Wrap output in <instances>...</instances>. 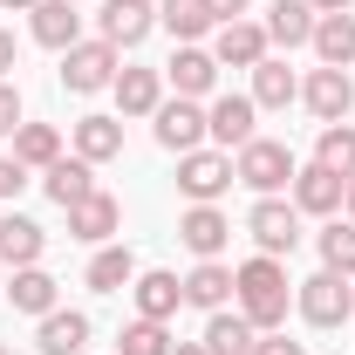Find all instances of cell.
<instances>
[{
  "label": "cell",
  "instance_id": "obj_20",
  "mask_svg": "<svg viewBox=\"0 0 355 355\" xmlns=\"http://www.w3.org/2000/svg\"><path fill=\"white\" fill-rule=\"evenodd\" d=\"M150 28H157V7L150 0H110L103 7V42L110 48H137Z\"/></svg>",
  "mask_w": 355,
  "mask_h": 355
},
{
  "label": "cell",
  "instance_id": "obj_23",
  "mask_svg": "<svg viewBox=\"0 0 355 355\" xmlns=\"http://www.w3.org/2000/svg\"><path fill=\"white\" fill-rule=\"evenodd\" d=\"M253 342H260V328H253L239 308H219L212 321H205V335H198L205 355H253Z\"/></svg>",
  "mask_w": 355,
  "mask_h": 355
},
{
  "label": "cell",
  "instance_id": "obj_19",
  "mask_svg": "<svg viewBox=\"0 0 355 355\" xmlns=\"http://www.w3.org/2000/svg\"><path fill=\"white\" fill-rule=\"evenodd\" d=\"M35 349H42V355H83V349H89V314H83V308H55V314H42Z\"/></svg>",
  "mask_w": 355,
  "mask_h": 355
},
{
  "label": "cell",
  "instance_id": "obj_27",
  "mask_svg": "<svg viewBox=\"0 0 355 355\" xmlns=\"http://www.w3.org/2000/svg\"><path fill=\"white\" fill-rule=\"evenodd\" d=\"M76 157H89V164L123 157V116H83L76 123Z\"/></svg>",
  "mask_w": 355,
  "mask_h": 355
},
{
  "label": "cell",
  "instance_id": "obj_6",
  "mask_svg": "<svg viewBox=\"0 0 355 355\" xmlns=\"http://www.w3.org/2000/svg\"><path fill=\"white\" fill-rule=\"evenodd\" d=\"M116 55H123V48H110L103 35H96V42H76L69 55H62V89H76V96L110 89L116 83Z\"/></svg>",
  "mask_w": 355,
  "mask_h": 355
},
{
  "label": "cell",
  "instance_id": "obj_18",
  "mask_svg": "<svg viewBox=\"0 0 355 355\" xmlns=\"http://www.w3.org/2000/svg\"><path fill=\"white\" fill-rule=\"evenodd\" d=\"M7 301H14L21 314H35V321H42V314L62 308V280L42 273V266H21V273H7Z\"/></svg>",
  "mask_w": 355,
  "mask_h": 355
},
{
  "label": "cell",
  "instance_id": "obj_31",
  "mask_svg": "<svg viewBox=\"0 0 355 355\" xmlns=\"http://www.w3.org/2000/svg\"><path fill=\"white\" fill-rule=\"evenodd\" d=\"M130 280H137V253L130 246H103V253L89 260V287H96V294H123Z\"/></svg>",
  "mask_w": 355,
  "mask_h": 355
},
{
  "label": "cell",
  "instance_id": "obj_25",
  "mask_svg": "<svg viewBox=\"0 0 355 355\" xmlns=\"http://www.w3.org/2000/svg\"><path fill=\"white\" fill-rule=\"evenodd\" d=\"M184 301L205 308V314H219L225 301H232V266L225 260H198L191 273H184Z\"/></svg>",
  "mask_w": 355,
  "mask_h": 355
},
{
  "label": "cell",
  "instance_id": "obj_21",
  "mask_svg": "<svg viewBox=\"0 0 355 355\" xmlns=\"http://www.w3.org/2000/svg\"><path fill=\"white\" fill-rule=\"evenodd\" d=\"M116 110L123 116H157V103H164V69H116Z\"/></svg>",
  "mask_w": 355,
  "mask_h": 355
},
{
  "label": "cell",
  "instance_id": "obj_4",
  "mask_svg": "<svg viewBox=\"0 0 355 355\" xmlns=\"http://www.w3.org/2000/svg\"><path fill=\"white\" fill-rule=\"evenodd\" d=\"M294 308H301L308 328H342V321H355V314H349V280H342V273H328V266L308 273V280L294 287Z\"/></svg>",
  "mask_w": 355,
  "mask_h": 355
},
{
  "label": "cell",
  "instance_id": "obj_12",
  "mask_svg": "<svg viewBox=\"0 0 355 355\" xmlns=\"http://www.w3.org/2000/svg\"><path fill=\"white\" fill-rule=\"evenodd\" d=\"M157 144H164V150H178V157H184V150H198V144H205V110H198L191 96L157 103Z\"/></svg>",
  "mask_w": 355,
  "mask_h": 355
},
{
  "label": "cell",
  "instance_id": "obj_43",
  "mask_svg": "<svg viewBox=\"0 0 355 355\" xmlns=\"http://www.w3.org/2000/svg\"><path fill=\"white\" fill-rule=\"evenodd\" d=\"M342 212H349V219H355V178H349V198H342Z\"/></svg>",
  "mask_w": 355,
  "mask_h": 355
},
{
  "label": "cell",
  "instance_id": "obj_29",
  "mask_svg": "<svg viewBox=\"0 0 355 355\" xmlns=\"http://www.w3.org/2000/svg\"><path fill=\"white\" fill-rule=\"evenodd\" d=\"M287 103H301V83H294L287 62L266 55L260 69H253V110H287Z\"/></svg>",
  "mask_w": 355,
  "mask_h": 355
},
{
  "label": "cell",
  "instance_id": "obj_10",
  "mask_svg": "<svg viewBox=\"0 0 355 355\" xmlns=\"http://www.w3.org/2000/svg\"><path fill=\"white\" fill-rule=\"evenodd\" d=\"M253 116H260V110H253V96H212V110H205V137H212V144H219V150H246V144H253Z\"/></svg>",
  "mask_w": 355,
  "mask_h": 355
},
{
  "label": "cell",
  "instance_id": "obj_2",
  "mask_svg": "<svg viewBox=\"0 0 355 355\" xmlns=\"http://www.w3.org/2000/svg\"><path fill=\"white\" fill-rule=\"evenodd\" d=\"M294 150L287 144H273V137H253L239 157H232V178L246 184V191H260V198H280V184H294Z\"/></svg>",
  "mask_w": 355,
  "mask_h": 355
},
{
  "label": "cell",
  "instance_id": "obj_44",
  "mask_svg": "<svg viewBox=\"0 0 355 355\" xmlns=\"http://www.w3.org/2000/svg\"><path fill=\"white\" fill-rule=\"evenodd\" d=\"M349 314H355V280H349Z\"/></svg>",
  "mask_w": 355,
  "mask_h": 355
},
{
  "label": "cell",
  "instance_id": "obj_8",
  "mask_svg": "<svg viewBox=\"0 0 355 355\" xmlns=\"http://www.w3.org/2000/svg\"><path fill=\"white\" fill-rule=\"evenodd\" d=\"M301 103H308L314 123H349V110H355V83H349V69H314L308 83H301Z\"/></svg>",
  "mask_w": 355,
  "mask_h": 355
},
{
  "label": "cell",
  "instance_id": "obj_28",
  "mask_svg": "<svg viewBox=\"0 0 355 355\" xmlns=\"http://www.w3.org/2000/svg\"><path fill=\"white\" fill-rule=\"evenodd\" d=\"M157 28H171L178 48H184V42H205V35L219 28V14H212L205 0H164V7H157Z\"/></svg>",
  "mask_w": 355,
  "mask_h": 355
},
{
  "label": "cell",
  "instance_id": "obj_38",
  "mask_svg": "<svg viewBox=\"0 0 355 355\" xmlns=\"http://www.w3.org/2000/svg\"><path fill=\"white\" fill-rule=\"evenodd\" d=\"M205 7H212V14H219V21H239V14H246V7H253V0H205Z\"/></svg>",
  "mask_w": 355,
  "mask_h": 355
},
{
  "label": "cell",
  "instance_id": "obj_15",
  "mask_svg": "<svg viewBox=\"0 0 355 355\" xmlns=\"http://www.w3.org/2000/svg\"><path fill=\"white\" fill-rule=\"evenodd\" d=\"M130 301H137L144 321H171V314L184 308V280L164 273V266H150V273H137V280H130Z\"/></svg>",
  "mask_w": 355,
  "mask_h": 355
},
{
  "label": "cell",
  "instance_id": "obj_37",
  "mask_svg": "<svg viewBox=\"0 0 355 355\" xmlns=\"http://www.w3.org/2000/svg\"><path fill=\"white\" fill-rule=\"evenodd\" d=\"M253 355H308V349H301V342H287V335L273 328V335H260V342H253Z\"/></svg>",
  "mask_w": 355,
  "mask_h": 355
},
{
  "label": "cell",
  "instance_id": "obj_14",
  "mask_svg": "<svg viewBox=\"0 0 355 355\" xmlns=\"http://www.w3.org/2000/svg\"><path fill=\"white\" fill-rule=\"evenodd\" d=\"M116 225H123V205H116L110 191H89L83 205H69V239H83V246L116 239Z\"/></svg>",
  "mask_w": 355,
  "mask_h": 355
},
{
  "label": "cell",
  "instance_id": "obj_40",
  "mask_svg": "<svg viewBox=\"0 0 355 355\" xmlns=\"http://www.w3.org/2000/svg\"><path fill=\"white\" fill-rule=\"evenodd\" d=\"M308 7H314V14H349L355 0H308Z\"/></svg>",
  "mask_w": 355,
  "mask_h": 355
},
{
  "label": "cell",
  "instance_id": "obj_33",
  "mask_svg": "<svg viewBox=\"0 0 355 355\" xmlns=\"http://www.w3.org/2000/svg\"><path fill=\"white\" fill-rule=\"evenodd\" d=\"M321 266L355 280V219H328L321 225Z\"/></svg>",
  "mask_w": 355,
  "mask_h": 355
},
{
  "label": "cell",
  "instance_id": "obj_42",
  "mask_svg": "<svg viewBox=\"0 0 355 355\" xmlns=\"http://www.w3.org/2000/svg\"><path fill=\"white\" fill-rule=\"evenodd\" d=\"M171 355H205V349H198V342H178V349Z\"/></svg>",
  "mask_w": 355,
  "mask_h": 355
},
{
  "label": "cell",
  "instance_id": "obj_47",
  "mask_svg": "<svg viewBox=\"0 0 355 355\" xmlns=\"http://www.w3.org/2000/svg\"><path fill=\"white\" fill-rule=\"evenodd\" d=\"M76 7H83V0H76Z\"/></svg>",
  "mask_w": 355,
  "mask_h": 355
},
{
  "label": "cell",
  "instance_id": "obj_46",
  "mask_svg": "<svg viewBox=\"0 0 355 355\" xmlns=\"http://www.w3.org/2000/svg\"><path fill=\"white\" fill-rule=\"evenodd\" d=\"M0 273H7V266H0Z\"/></svg>",
  "mask_w": 355,
  "mask_h": 355
},
{
  "label": "cell",
  "instance_id": "obj_24",
  "mask_svg": "<svg viewBox=\"0 0 355 355\" xmlns=\"http://www.w3.org/2000/svg\"><path fill=\"white\" fill-rule=\"evenodd\" d=\"M314 21H321V14H314L308 0H273V7H266V42H280V48H308L314 42Z\"/></svg>",
  "mask_w": 355,
  "mask_h": 355
},
{
  "label": "cell",
  "instance_id": "obj_17",
  "mask_svg": "<svg viewBox=\"0 0 355 355\" xmlns=\"http://www.w3.org/2000/svg\"><path fill=\"white\" fill-rule=\"evenodd\" d=\"M42 253H48V232H42L35 219H21V212H7V219H0V266H7V273L42 266Z\"/></svg>",
  "mask_w": 355,
  "mask_h": 355
},
{
  "label": "cell",
  "instance_id": "obj_11",
  "mask_svg": "<svg viewBox=\"0 0 355 355\" xmlns=\"http://www.w3.org/2000/svg\"><path fill=\"white\" fill-rule=\"evenodd\" d=\"M164 83H171L178 96H191V103H205V96H212V83H219V62H212V48L184 42L171 62H164Z\"/></svg>",
  "mask_w": 355,
  "mask_h": 355
},
{
  "label": "cell",
  "instance_id": "obj_35",
  "mask_svg": "<svg viewBox=\"0 0 355 355\" xmlns=\"http://www.w3.org/2000/svg\"><path fill=\"white\" fill-rule=\"evenodd\" d=\"M21 123H28V116H21V89H14V83H0V137H14Z\"/></svg>",
  "mask_w": 355,
  "mask_h": 355
},
{
  "label": "cell",
  "instance_id": "obj_22",
  "mask_svg": "<svg viewBox=\"0 0 355 355\" xmlns=\"http://www.w3.org/2000/svg\"><path fill=\"white\" fill-rule=\"evenodd\" d=\"M42 191L69 212V205H83L89 191H96V164H89V157H55V164L42 171Z\"/></svg>",
  "mask_w": 355,
  "mask_h": 355
},
{
  "label": "cell",
  "instance_id": "obj_39",
  "mask_svg": "<svg viewBox=\"0 0 355 355\" xmlns=\"http://www.w3.org/2000/svg\"><path fill=\"white\" fill-rule=\"evenodd\" d=\"M7 69H14V35H0V83H7Z\"/></svg>",
  "mask_w": 355,
  "mask_h": 355
},
{
  "label": "cell",
  "instance_id": "obj_30",
  "mask_svg": "<svg viewBox=\"0 0 355 355\" xmlns=\"http://www.w3.org/2000/svg\"><path fill=\"white\" fill-rule=\"evenodd\" d=\"M55 157H62V130H55V123H21V130H14V164L48 171Z\"/></svg>",
  "mask_w": 355,
  "mask_h": 355
},
{
  "label": "cell",
  "instance_id": "obj_1",
  "mask_svg": "<svg viewBox=\"0 0 355 355\" xmlns=\"http://www.w3.org/2000/svg\"><path fill=\"white\" fill-rule=\"evenodd\" d=\"M287 301H294V280H287V266H280V260L253 253L246 266H232V308L246 314L260 335L287 328Z\"/></svg>",
  "mask_w": 355,
  "mask_h": 355
},
{
  "label": "cell",
  "instance_id": "obj_32",
  "mask_svg": "<svg viewBox=\"0 0 355 355\" xmlns=\"http://www.w3.org/2000/svg\"><path fill=\"white\" fill-rule=\"evenodd\" d=\"M314 164H328L335 178H355V123H321Z\"/></svg>",
  "mask_w": 355,
  "mask_h": 355
},
{
  "label": "cell",
  "instance_id": "obj_26",
  "mask_svg": "<svg viewBox=\"0 0 355 355\" xmlns=\"http://www.w3.org/2000/svg\"><path fill=\"white\" fill-rule=\"evenodd\" d=\"M308 48L321 55V69H349L355 62V14H321Z\"/></svg>",
  "mask_w": 355,
  "mask_h": 355
},
{
  "label": "cell",
  "instance_id": "obj_5",
  "mask_svg": "<svg viewBox=\"0 0 355 355\" xmlns=\"http://www.w3.org/2000/svg\"><path fill=\"white\" fill-rule=\"evenodd\" d=\"M246 232H253V246H260L266 260L294 253V246H301V212H294V198H260V205L246 212Z\"/></svg>",
  "mask_w": 355,
  "mask_h": 355
},
{
  "label": "cell",
  "instance_id": "obj_9",
  "mask_svg": "<svg viewBox=\"0 0 355 355\" xmlns=\"http://www.w3.org/2000/svg\"><path fill=\"white\" fill-rule=\"evenodd\" d=\"M266 28L260 21H219V28H212V62H219V69H260L266 62Z\"/></svg>",
  "mask_w": 355,
  "mask_h": 355
},
{
  "label": "cell",
  "instance_id": "obj_45",
  "mask_svg": "<svg viewBox=\"0 0 355 355\" xmlns=\"http://www.w3.org/2000/svg\"><path fill=\"white\" fill-rule=\"evenodd\" d=\"M0 355H14V349H7V342H0Z\"/></svg>",
  "mask_w": 355,
  "mask_h": 355
},
{
  "label": "cell",
  "instance_id": "obj_3",
  "mask_svg": "<svg viewBox=\"0 0 355 355\" xmlns=\"http://www.w3.org/2000/svg\"><path fill=\"white\" fill-rule=\"evenodd\" d=\"M178 191L191 205H219V191H232V150H184L178 157Z\"/></svg>",
  "mask_w": 355,
  "mask_h": 355
},
{
  "label": "cell",
  "instance_id": "obj_34",
  "mask_svg": "<svg viewBox=\"0 0 355 355\" xmlns=\"http://www.w3.org/2000/svg\"><path fill=\"white\" fill-rule=\"evenodd\" d=\"M116 355H171V335H164V321H144V314H137L130 328L116 335Z\"/></svg>",
  "mask_w": 355,
  "mask_h": 355
},
{
  "label": "cell",
  "instance_id": "obj_16",
  "mask_svg": "<svg viewBox=\"0 0 355 355\" xmlns=\"http://www.w3.org/2000/svg\"><path fill=\"white\" fill-rule=\"evenodd\" d=\"M28 28H35V42L55 48V55H69V48L83 42V14H76V0H42V7L28 14Z\"/></svg>",
  "mask_w": 355,
  "mask_h": 355
},
{
  "label": "cell",
  "instance_id": "obj_13",
  "mask_svg": "<svg viewBox=\"0 0 355 355\" xmlns=\"http://www.w3.org/2000/svg\"><path fill=\"white\" fill-rule=\"evenodd\" d=\"M178 239H184L198 260H219L225 246H232V219H225L219 205H191V212L178 219Z\"/></svg>",
  "mask_w": 355,
  "mask_h": 355
},
{
  "label": "cell",
  "instance_id": "obj_36",
  "mask_svg": "<svg viewBox=\"0 0 355 355\" xmlns=\"http://www.w3.org/2000/svg\"><path fill=\"white\" fill-rule=\"evenodd\" d=\"M21 184H28V164H14V157H0V198H7V205L21 198Z\"/></svg>",
  "mask_w": 355,
  "mask_h": 355
},
{
  "label": "cell",
  "instance_id": "obj_7",
  "mask_svg": "<svg viewBox=\"0 0 355 355\" xmlns=\"http://www.w3.org/2000/svg\"><path fill=\"white\" fill-rule=\"evenodd\" d=\"M287 191H294V212H301V219H335L342 198H349V178H335L328 164H301Z\"/></svg>",
  "mask_w": 355,
  "mask_h": 355
},
{
  "label": "cell",
  "instance_id": "obj_41",
  "mask_svg": "<svg viewBox=\"0 0 355 355\" xmlns=\"http://www.w3.org/2000/svg\"><path fill=\"white\" fill-rule=\"evenodd\" d=\"M0 7H21V14H35V7H42V0H0Z\"/></svg>",
  "mask_w": 355,
  "mask_h": 355
}]
</instances>
